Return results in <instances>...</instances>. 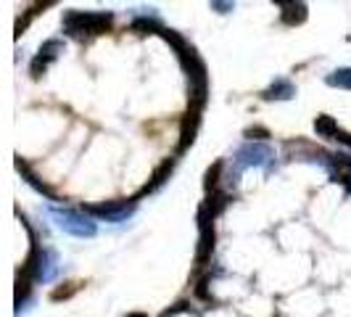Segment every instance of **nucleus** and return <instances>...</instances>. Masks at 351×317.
Wrapping results in <instances>:
<instances>
[{"mask_svg":"<svg viewBox=\"0 0 351 317\" xmlns=\"http://www.w3.org/2000/svg\"><path fill=\"white\" fill-rule=\"evenodd\" d=\"M246 135H248V138H254V135H262V138H267V130H262V127H256V130H248Z\"/></svg>","mask_w":351,"mask_h":317,"instance_id":"423d86ee","label":"nucleus"},{"mask_svg":"<svg viewBox=\"0 0 351 317\" xmlns=\"http://www.w3.org/2000/svg\"><path fill=\"white\" fill-rule=\"evenodd\" d=\"M330 85H349L351 88V71L349 69H343V71H335L333 77L328 80Z\"/></svg>","mask_w":351,"mask_h":317,"instance_id":"7ed1b4c3","label":"nucleus"},{"mask_svg":"<svg viewBox=\"0 0 351 317\" xmlns=\"http://www.w3.org/2000/svg\"><path fill=\"white\" fill-rule=\"evenodd\" d=\"M222 172V164H214L209 172H206V188H214L217 185V177Z\"/></svg>","mask_w":351,"mask_h":317,"instance_id":"20e7f679","label":"nucleus"},{"mask_svg":"<svg viewBox=\"0 0 351 317\" xmlns=\"http://www.w3.org/2000/svg\"><path fill=\"white\" fill-rule=\"evenodd\" d=\"M66 27L71 32H104L111 27V16L108 14H69L66 16Z\"/></svg>","mask_w":351,"mask_h":317,"instance_id":"f257e3e1","label":"nucleus"},{"mask_svg":"<svg viewBox=\"0 0 351 317\" xmlns=\"http://www.w3.org/2000/svg\"><path fill=\"white\" fill-rule=\"evenodd\" d=\"M127 317H145V315H127Z\"/></svg>","mask_w":351,"mask_h":317,"instance_id":"0eeeda50","label":"nucleus"},{"mask_svg":"<svg viewBox=\"0 0 351 317\" xmlns=\"http://www.w3.org/2000/svg\"><path fill=\"white\" fill-rule=\"evenodd\" d=\"M74 291H77V285L69 283V288H58V291H53V299H66V296H71Z\"/></svg>","mask_w":351,"mask_h":317,"instance_id":"39448f33","label":"nucleus"},{"mask_svg":"<svg viewBox=\"0 0 351 317\" xmlns=\"http://www.w3.org/2000/svg\"><path fill=\"white\" fill-rule=\"evenodd\" d=\"M315 127H317V132H319V135H338V132H341L330 117H317Z\"/></svg>","mask_w":351,"mask_h":317,"instance_id":"f03ea898","label":"nucleus"}]
</instances>
